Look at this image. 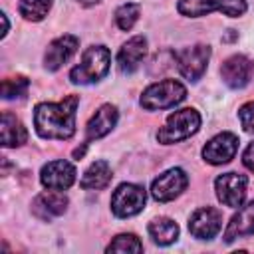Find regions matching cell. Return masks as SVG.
Returning a JSON list of instances; mask_svg holds the SVG:
<instances>
[{
  "instance_id": "d6986e66",
  "label": "cell",
  "mask_w": 254,
  "mask_h": 254,
  "mask_svg": "<svg viewBox=\"0 0 254 254\" xmlns=\"http://www.w3.org/2000/svg\"><path fill=\"white\" fill-rule=\"evenodd\" d=\"M0 133H2V145L4 147H20L28 141V131H26L24 123L8 111L2 113Z\"/></svg>"
},
{
  "instance_id": "d4e9b609",
  "label": "cell",
  "mask_w": 254,
  "mask_h": 254,
  "mask_svg": "<svg viewBox=\"0 0 254 254\" xmlns=\"http://www.w3.org/2000/svg\"><path fill=\"white\" fill-rule=\"evenodd\" d=\"M30 87V81L24 75H16V77H6L2 81V99H14V97H22L26 95Z\"/></svg>"
},
{
  "instance_id": "e0dca14e",
  "label": "cell",
  "mask_w": 254,
  "mask_h": 254,
  "mask_svg": "<svg viewBox=\"0 0 254 254\" xmlns=\"http://www.w3.org/2000/svg\"><path fill=\"white\" fill-rule=\"evenodd\" d=\"M145 56H147V38L133 36L121 46V50L117 54V67L123 73H133L141 65Z\"/></svg>"
},
{
  "instance_id": "7c38bea8",
  "label": "cell",
  "mask_w": 254,
  "mask_h": 254,
  "mask_svg": "<svg viewBox=\"0 0 254 254\" xmlns=\"http://www.w3.org/2000/svg\"><path fill=\"white\" fill-rule=\"evenodd\" d=\"M222 228V212L214 206L196 208L189 218V230L198 240H212Z\"/></svg>"
},
{
  "instance_id": "8992f818",
  "label": "cell",
  "mask_w": 254,
  "mask_h": 254,
  "mask_svg": "<svg viewBox=\"0 0 254 254\" xmlns=\"http://www.w3.org/2000/svg\"><path fill=\"white\" fill-rule=\"evenodd\" d=\"M145 202H147V192L141 185L135 183H123L111 194V210L119 218H129L139 214L145 208Z\"/></svg>"
},
{
  "instance_id": "ba28073f",
  "label": "cell",
  "mask_w": 254,
  "mask_h": 254,
  "mask_svg": "<svg viewBox=\"0 0 254 254\" xmlns=\"http://www.w3.org/2000/svg\"><path fill=\"white\" fill-rule=\"evenodd\" d=\"M187 185H189V175L181 167H173V169H167L165 173H161L153 181L151 194L159 202H169V200H175L187 189Z\"/></svg>"
},
{
  "instance_id": "6da1fadb",
  "label": "cell",
  "mask_w": 254,
  "mask_h": 254,
  "mask_svg": "<svg viewBox=\"0 0 254 254\" xmlns=\"http://www.w3.org/2000/svg\"><path fill=\"white\" fill-rule=\"evenodd\" d=\"M79 105L77 95H67L58 103H38L34 107V127L42 139L67 141L75 133V111Z\"/></svg>"
},
{
  "instance_id": "2e32d148",
  "label": "cell",
  "mask_w": 254,
  "mask_h": 254,
  "mask_svg": "<svg viewBox=\"0 0 254 254\" xmlns=\"http://www.w3.org/2000/svg\"><path fill=\"white\" fill-rule=\"evenodd\" d=\"M67 196L62 190H46L40 192L32 200V212L42 220H52L56 216H62L67 210Z\"/></svg>"
},
{
  "instance_id": "4316f807",
  "label": "cell",
  "mask_w": 254,
  "mask_h": 254,
  "mask_svg": "<svg viewBox=\"0 0 254 254\" xmlns=\"http://www.w3.org/2000/svg\"><path fill=\"white\" fill-rule=\"evenodd\" d=\"M242 163H244V167H246L248 171L254 173V141L244 149V153H242Z\"/></svg>"
},
{
  "instance_id": "ffe728a7",
  "label": "cell",
  "mask_w": 254,
  "mask_h": 254,
  "mask_svg": "<svg viewBox=\"0 0 254 254\" xmlns=\"http://www.w3.org/2000/svg\"><path fill=\"white\" fill-rule=\"evenodd\" d=\"M109 181H111V167L107 161L101 159L87 167V171L79 181V187L85 190H99V189H105Z\"/></svg>"
},
{
  "instance_id": "3957f363",
  "label": "cell",
  "mask_w": 254,
  "mask_h": 254,
  "mask_svg": "<svg viewBox=\"0 0 254 254\" xmlns=\"http://www.w3.org/2000/svg\"><path fill=\"white\" fill-rule=\"evenodd\" d=\"M198 127H200V113L192 107H185V109L173 111L167 117L165 125L157 131V141L163 145H173L194 135Z\"/></svg>"
},
{
  "instance_id": "7a4b0ae2",
  "label": "cell",
  "mask_w": 254,
  "mask_h": 254,
  "mask_svg": "<svg viewBox=\"0 0 254 254\" xmlns=\"http://www.w3.org/2000/svg\"><path fill=\"white\" fill-rule=\"evenodd\" d=\"M111 65V52L109 48L97 44V46H89L83 54L79 64L69 71V79L71 83L77 85H89L95 83L99 79H103L109 71Z\"/></svg>"
},
{
  "instance_id": "83f0119b",
  "label": "cell",
  "mask_w": 254,
  "mask_h": 254,
  "mask_svg": "<svg viewBox=\"0 0 254 254\" xmlns=\"http://www.w3.org/2000/svg\"><path fill=\"white\" fill-rule=\"evenodd\" d=\"M73 2H77L79 6H85V8H89V6H95L99 0H73Z\"/></svg>"
},
{
  "instance_id": "9a60e30c",
  "label": "cell",
  "mask_w": 254,
  "mask_h": 254,
  "mask_svg": "<svg viewBox=\"0 0 254 254\" xmlns=\"http://www.w3.org/2000/svg\"><path fill=\"white\" fill-rule=\"evenodd\" d=\"M117 119H119L117 107L111 105V103H103V105L91 115V119H89L87 125H85V143L95 141V139H101V137H105L107 133H111V129L117 125Z\"/></svg>"
},
{
  "instance_id": "4fadbf2b",
  "label": "cell",
  "mask_w": 254,
  "mask_h": 254,
  "mask_svg": "<svg viewBox=\"0 0 254 254\" xmlns=\"http://www.w3.org/2000/svg\"><path fill=\"white\" fill-rule=\"evenodd\" d=\"M236 151H238V137L230 131H222L202 147V159L208 165H226L234 159Z\"/></svg>"
},
{
  "instance_id": "cb8c5ba5",
  "label": "cell",
  "mask_w": 254,
  "mask_h": 254,
  "mask_svg": "<svg viewBox=\"0 0 254 254\" xmlns=\"http://www.w3.org/2000/svg\"><path fill=\"white\" fill-rule=\"evenodd\" d=\"M105 250L107 252H143V244L135 234H119L107 244Z\"/></svg>"
},
{
  "instance_id": "484cf974",
  "label": "cell",
  "mask_w": 254,
  "mask_h": 254,
  "mask_svg": "<svg viewBox=\"0 0 254 254\" xmlns=\"http://www.w3.org/2000/svg\"><path fill=\"white\" fill-rule=\"evenodd\" d=\"M238 119L244 131L254 135V101H248L238 109Z\"/></svg>"
},
{
  "instance_id": "5b68a950",
  "label": "cell",
  "mask_w": 254,
  "mask_h": 254,
  "mask_svg": "<svg viewBox=\"0 0 254 254\" xmlns=\"http://www.w3.org/2000/svg\"><path fill=\"white\" fill-rule=\"evenodd\" d=\"M177 10L187 18H200L210 12L238 18L246 12V0H179Z\"/></svg>"
},
{
  "instance_id": "9c48e42d",
  "label": "cell",
  "mask_w": 254,
  "mask_h": 254,
  "mask_svg": "<svg viewBox=\"0 0 254 254\" xmlns=\"http://www.w3.org/2000/svg\"><path fill=\"white\" fill-rule=\"evenodd\" d=\"M246 187H248V179L246 175H240V173H224V175H218L214 181V190L218 200L230 208L242 206L246 198Z\"/></svg>"
},
{
  "instance_id": "52a82bcc",
  "label": "cell",
  "mask_w": 254,
  "mask_h": 254,
  "mask_svg": "<svg viewBox=\"0 0 254 254\" xmlns=\"http://www.w3.org/2000/svg\"><path fill=\"white\" fill-rule=\"evenodd\" d=\"M208 60H210V48L206 44H194L175 54L177 67L181 75L189 81H198L204 75Z\"/></svg>"
},
{
  "instance_id": "7402d4cb",
  "label": "cell",
  "mask_w": 254,
  "mask_h": 254,
  "mask_svg": "<svg viewBox=\"0 0 254 254\" xmlns=\"http://www.w3.org/2000/svg\"><path fill=\"white\" fill-rule=\"evenodd\" d=\"M54 0H20L18 2V12L30 22H40L48 16Z\"/></svg>"
},
{
  "instance_id": "30bf717a",
  "label": "cell",
  "mask_w": 254,
  "mask_h": 254,
  "mask_svg": "<svg viewBox=\"0 0 254 254\" xmlns=\"http://www.w3.org/2000/svg\"><path fill=\"white\" fill-rule=\"evenodd\" d=\"M252 73H254V62L244 54H234L226 58L220 65V77L232 89H242L244 85H248Z\"/></svg>"
},
{
  "instance_id": "277c9868",
  "label": "cell",
  "mask_w": 254,
  "mask_h": 254,
  "mask_svg": "<svg viewBox=\"0 0 254 254\" xmlns=\"http://www.w3.org/2000/svg\"><path fill=\"white\" fill-rule=\"evenodd\" d=\"M187 97V87L177 79H163L157 83H151L141 93V107L147 111H161L179 105Z\"/></svg>"
},
{
  "instance_id": "44dd1931",
  "label": "cell",
  "mask_w": 254,
  "mask_h": 254,
  "mask_svg": "<svg viewBox=\"0 0 254 254\" xmlns=\"http://www.w3.org/2000/svg\"><path fill=\"white\" fill-rule=\"evenodd\" d=\"M147 230H149V236L153 238V242L159 246H169L179 238V224L167 216L153 218L149 222Z\"/></svg>"
},
{
  "instance_id": "8fae6325",
  "label": "cell",
  "mask_w": 254,
  "mask_h": 254,
  "mask_svg": "<svg viewBox=\"0 0 254 254\" xmlns=\"http://www.w3.org/2000/svg\"><path fill=\"white\" fill-rule=\"evenodd\" d=\"M75 167L65 159L50 161L40 171V183L50 190H67L75 183Z\"/></svg>"
},
{
  "instance_id": "5bb4252c",
  "label": "cell",
  "mask_w": 254,
  "mask_h": 254,
  "mask_svg": "<svg viewBox=\"0 0 254 254\" xmlns=\"http://www.w3.org/2000/svg\"><path fill=\"white\" fill-rule=\"evenodd\" d=\"M79 40L71 34H64L60 38H56L54 42H50L46 54H44V67L48 71H56L60 69L77 50Z\"/></svg>"
},
{
  "instance_id": "ac0fdd59",
  "label": "cell",
  "mask_w": 254,
  "mask_h": 254,
  "mask_svg": "<svg viewBox=\"0 0 254 254\" xmlns=\"http://www.w3.org/2000/svg\"><path fill=\"white\" fill-rule=\"evenodd\" d=\"M254 234V200L238 208V212L230 218L226 230H224V242L230 244L238 238H246Z\"/></svg>"
},
{
  "instance_id": "603a6c76",
  "label": "cell",
  "mask_w": 254,
  "mask_h": 254,
  "mask_svg": "<svg viewBox=\"0 0 254 254\" xmlns=\"http://www.w3.org/2000/svg\"><path fill=\"white\" fill-rule=\"evenodd\" d=\"M139 14H141V6L135 4V2H125L121 4L117 10H115V24L119 30L123 32H129L135 22L139 20Z\"/></svg>"
}]
</instances>
